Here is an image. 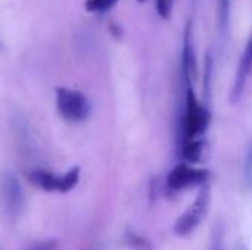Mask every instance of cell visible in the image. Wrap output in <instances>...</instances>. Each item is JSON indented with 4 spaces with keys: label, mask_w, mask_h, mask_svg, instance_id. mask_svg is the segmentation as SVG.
<instances>
[{
    "label": "cell",
    "mask_w": 252,
    "mask_h": 250,
    "mask_svg": "<svg viewBox=\"0 0 252 250\" xmlns=\"http://www.w3.org/2000/svg\"><path fill=\"white\" fill-rule=\"evenodd\" d=\"M56 109L65 121L74 124L86 121L90 112L87 97L78 90L65 87L56 88Z\"/></svg>",
    "instance_id": "6da1fadb"
},
{
    "label": "cell",
    "mask_w": 252,
    "mask_h": 250,
    "mask_svg": "<svg viewBox=\"0 0 252 250\" xmlns=\"http://www.w3.org/2000/svg\"><path fill=\"white\" fill-rule=\"evenodd\" d=\"M30 181L43 189L44 192H58V193H68L71 192L80 180V168L74 167L68 172L58 175L44 169H34L28 175Z\"/></svg>",
    "instance_id": "7a4b0ae2"
},
{
    "label": "cell",
    "mask_w": 252,
    "mask_h": 250,
    "mask_svg": "<svg viewBox=\"0 0 252 250\" xmlns=\"http://www.w3.org/2000/svg\"><path fill=\"white\" fill-rule=\"evenodd\" d=\"M210 122V113L204 105L196 99L190 85L186 91V115H185V140L199 139L207 130Z\"/></svg>",
    "instance_id": "3957f363"
},
{
    "label": "cell",
    "mask_w": 252,
    "mask_h": 250,
    "mask_svg": "<svg viewBox=\"0 0 252 250\" xmlns=\"http://www.w3.org/2000/svg\"><path fill=\"white\" fill-rule=\"evenodd\" d=\"M208 205H210V190H208V187H204L201 190V193L198 194L196 200L176 221V224H174L176 236L186 237V236L192 234L196 230V227L201 224L202 218L205 217Z\"/></svg>",
    "instance_id": "277c9868"
},
{
    "label": "cell",
    "mask_w": 252,
    "mask_h": 250,
    "mask_svg": "<svg viewBox=\"0 0 252 250\" xmlns=\"http://www.w3.org/2000/svg\"><path fill=\"white\" fill-rule=\"evenodd\" d=\"M0 194H1V202H3L6 215L10 220L19 218V215L22 214L25 208V196H24V192L18 178L13 174L6 172L1 177Z\"/></svg>",
    "instance_id": "5b68a950"
},
{
    "label": "cell",
    "mask_w": 252,
    "mask_h": 250,
    "mask_svg": "<svg viewBox=\"0 0 252 250\" xmlns=\"http://www.w3.org/2000/svg\"><path fill=\"white\" fill-rule=\"evenodd\" d=\"M208 171L192 168L186 164H179L167 177V189L170 192H180L193 186L205 184L208 180Z\"/></svg>",
    "instance_id": "8992f818"
},
{
    "label": "cell",
    "mask_w": 252,
    "mask_h": 250,
    "mask_svg": "<svg viewBox=\"0 0 252 250\" xmlns=\"http://www.w3.org/2000/svg\"><path fill=\"white\" fill-rule=\"evenodd\" d=\"M251 43H248L244 50V55L241 57L239 68L236 72V80H235V85H233V97L235 99H238L245 88V84H247V80H248L250 71H251Z\"/></svg>",
    "instance_id": "52a82bcc"
},
{
    "label": "cell",
    "mask_w": 252,
    "mask_h": 250,
    "mask_svg": "<svg viewBox=\"0 0 252 250\" xmlns=\"http://www.w3.org/2000/svg\"><path fill=\"white\" fill-rule=\"evenodd\" d=\"M182 155L188 162H192V164L199 162L204 155V140H201V139L185 140Z\"/></svg>",
    "instance_id": "ba28073f"
},
{
    "label": "cell",
    "mask_w": 252,
    "mask_h": 250,
    "mask_svg": "<svg viewBox=\"0 0 252 250\" xmlns=\"http://www.w3.org/2000/svg\"><path fill=\"white\" fill-rule=\"evenodd\" d=\"M117 1L118 0H86L84 7L87 12H93V13L99 12L100 13V12L109 10L112 6L117 4Z\"/></svg>",
    "instance_id": "9c48e42d"
},
{
    "label": "cell",
    "mask_w": 252,
    "mask_h": 250,
    "mask_svg": "<svg viewBox=\"0 0 252 250\" xmlns=\"http://www.w3.org/2000/svg\"><path fill=\"white\" fill-rule=\"evenodd\" d=\"M126 242H127L128 246H131V248H134V249L137 250L151 249V243H149L145 237H142V236H139V234H136V233H131V231H128V233L126 234Z\"/></svg>",
    "instance_id": "30bf717a"
},
{
    "label": "cell",
    "mask_w": 252,
    "mask_h": 250,
    "mask_svg": "<svg viewBox=\"0 0 252 250\" xmlns=\"http://www.w3.org/2000/svg\"><path fill=\"white\" fill-rule=\"evenodd\" d=\"M157 12L161 18L167 19L171 12V0H157Z\"/></svg>",
    "instance_id": "8fae6325"
},
{
    "label": "cell",
    "mask_w": 252,
    "mask_h": 250,
    "mask_svg": "<svg viewBox=\"0 0 252 250\" xmlns=\"http://www.w3.org/2000/svg\"><path fill=\"white\" fill-rule=\"evenodd\" d=\"M55 248H56V242L55 240H47V242L37 243L30 250H55Z\"/></svg>",
    "instance_id": "7c38bea8"
},
{
    "label": "cell",
    "mask_w": 252,
    "mask_h": 250,
    "mask_svg": "<svg viewBox=\"0 0 252 250\" xmlns=\"http://www.w3.org/2000/svg\"><path fill=\"white\" fill-rule=\"evenodd\" d=\"M139 1H145V0H139Z\"/></svg>",
    "instance_id": "4fadbf2b"
}]
</instances>
